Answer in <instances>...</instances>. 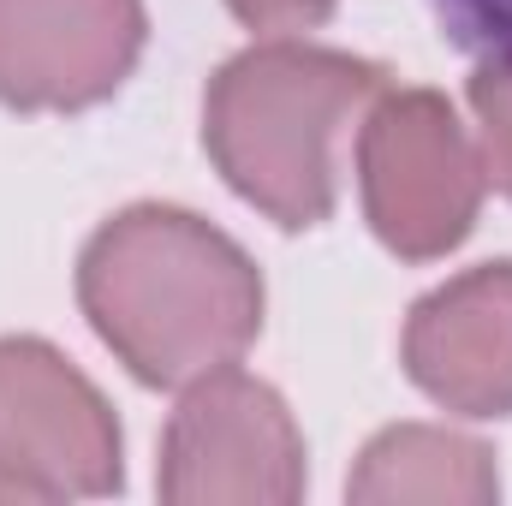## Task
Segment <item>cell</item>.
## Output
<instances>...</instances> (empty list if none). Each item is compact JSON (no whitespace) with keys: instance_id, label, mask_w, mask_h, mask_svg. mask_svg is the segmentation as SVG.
I'll list each match as a JSON object with an SVG mask.
<instances>
[{"instance_id":"cell-1","label":"cell","mask_w":512,"mask_h":506,"mask_svg":"<svg viewBox=\"0 0 512 506\" xmlns=\"http://www.w3.org/2000/svg\"><path fill=\"white\" fill-rule=\"evenodd\" d=\"M78 304L149 387L227 370L262 328V274L221 227L173 203H131L90 233Z\"/></svg>"},{"instance_id":"cell-2","label":"cell","mask_w":512,"mask_h":506,"mask_svg":"<svg viewBox=\"0 0 512 506\" xmlns=\"http://www.w3.org/2000/svg\"><path fill=\"white\" fill-rule=\"evenodd\" d=\"M382 90L387 72L376 60L274 36L209 78L203 149L251 209L286 233H304L334 215V149Z\"/></svg>"},{"instance_id":"cell-3","label":"cell","mask_w":512,"mask_h":506,"mask_svg":"<svg viewBox=\"0 0 512 506\" xmlns=\"http://www.w3.org/2000/svg\"><path fill=\"white\" fill-rule=\"evenodd\" d=\"M358 185L376 239L405 262L465 245L483 209V161L435 90H382L358 137Z\"/></svg>"},{"instance_id":"cell-4","label":"cell","mask_w":512,"mask_h":506,"mask_svg":"<svg viewBox=\"0 0 512 506\" xmlns=\"http://www.w3.org/2000/svg\"><path fill=\"white\" fill-rule=\"evenodd\" d=\"M155 489L173 506H292L304 495V435L286 399L233 364L185 381Z\"/></svg>"},{"instance_id":"cell-5","label":"cell","mask_w":512,"mask_h":506,"mask_svg":"<svg viewBox=\"0 0 512 506\" xmlns=\"http://www.w3.org/2000/svg\"><path fill=\"white\" fill-rule=\"evenodd\" d=\"M120 489V423L48 340H0V495L66 501Z\"/></svg>"},{"instance_id":"cell-6","label":"cell","mask_w":512,"mask_h":506,"mask_svg":"<svg viewBox=\"0 0 512 506\" xmlns=\"http://www.w3.org/2000/svg\"><path fill=\"white\" fill-rule=\"evenodd\" d=\"M143 36V0H0V108L78 114L108 102Z\"/></svg>"},{"instance_id":"cell-7","label":"cell","mask_w":512,"mask_h":506,"mask_svg":"<svg viewBox=\"0 0 512 506\" xmlns=\"http://www.w3.org/2000/svg\"><path fill=\"white\" fill-rule=\"evenodd\" d=\"M405 376L459 417H512V262H477L417 298Z\"/></svg>"},{"instance_id":"cell-8","label":"cell","mask_w":512,"mask_h":506,"mask_svg":"<svg viewBox=\"0 0 512 506\" xmlns=\"http://www.w3.org/2000/svg\"><path fill=\"white\" fill-rule=\"evenodd\" d=\"M346 495L364 506H489L501 495V471H495V453L459 429L393 423L358 453Z\"/></svg>"},{"instance_id":"cell-9","label":"cell","mask_w":512,"mask_h":506,"mask_svg":"<svg viewBox=\"0 0 512 506\" xmlns=\"http://www.w3.org/2000/svg\"><path fill=\"white\" fill-rule=\"evenodd\" d=\"M465 96L483 131V179H495V191L512 197V60H483Z\"/></svg>"},{"instance_id":"cell-10","label":"cell","mask_w":512,"mask_h":506,"mask_svg":"<svg viewBox=\"0 0 512 506\" xmlns=\"http://www.w3.org/2000/svg\"><path fill=\"white\" fill-rule=\"evenodd\" d=\"M441 36L477 60H512V0H423Z\"/></svg>"},{"instance_id":"cell-11","label":"cell","mask_w":512,"mask_h":506,"mask_svg":"<svg viewBox=\"0 0 512 506\" xmlns=\"http://www.w3.org/2000/svg\"><path fill=\"white\" fill-rule=\"evenodd\" d=\"M239 24L268 30V36H292V30H316L340 0H227Z\"/></svg>"}]
</instances>
